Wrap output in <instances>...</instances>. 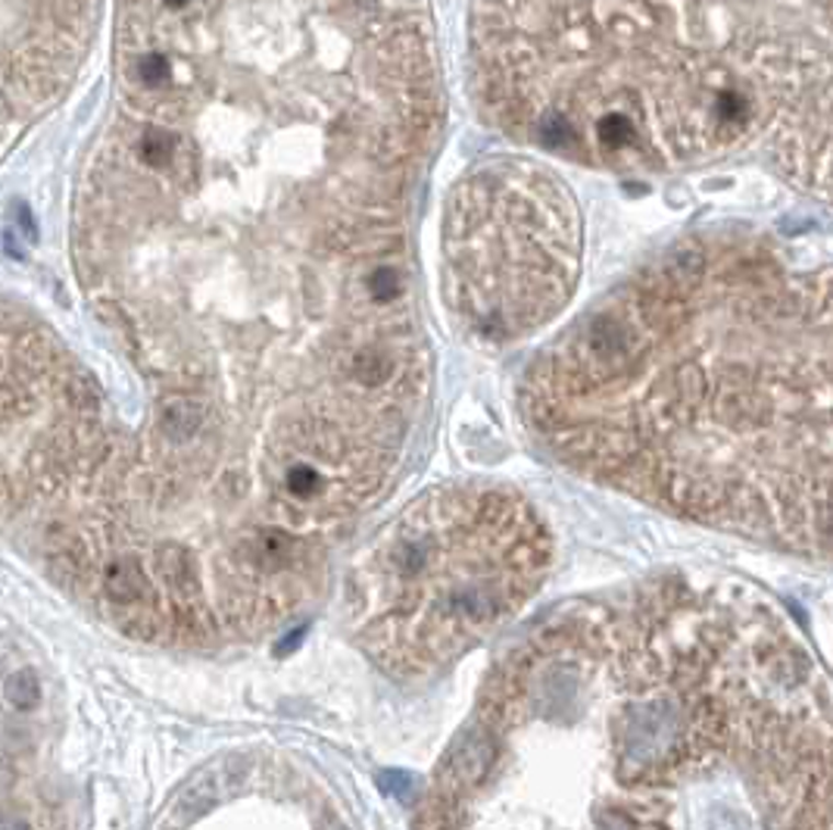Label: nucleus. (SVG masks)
Masks as SVG:
<instances>
[{"label": "nucleus", "instance_id": "5", "mask_svg": "<svg viewBox=\"0 0 833 830\" xmlns=\"http://www.w3.org/2000/svg\"><path fill=\"white\" fill-rule=\"evenodd\" d=\"M584 225L569 184L525 157L493 160L453 187L444 219V287L481 344H515L571 304Z\"/></svg>", "mask_w": 833, "mask_h": 830}, {"label": "nucleus", "instance_id": "4", "mask_svg": "<svg viewBox=\"0 0 833 830\" xmlns=\"http://www.w3.org/2000/svg\"><path fill=\"white\" fill-rule=\"evenodd\" d=\"M549 562L547 522L515 487L427 490L353 568L356 640L393 678L441 674L528 606Z\"/></svg>", "mask_w": 833, "mask_h": 830}, {"label": "nucleus", "instance_id": "1", "mask_svg": "<svg viewBox=\"0 0 833 830\" xmlns=\"http://www.w3.org/2000/svg\"><path fill=\"white\" fill-rule=\"evenodd\" d=\"M419 828H833V681L768 593L659 575L490 669Z\"/></svg>", "mask_w": 833, "mask_h": 830}, {"label": "nucleus", "instance_id": "7", "mask_svg": "<svg viewBox=\"0 0 833 830\" xmlns=\"http://www.w3.org/2000/svg\"><path fill=\"white\" fill-rule=\"evenodd\" d=\"M206 422V409L201 403V397L191 394H172L163 406H160V434L172 437V441H191L194 434H201V428Z\"/></svg>", "mask_w": 833, "mask_h": 830}, {"label": "nucleus", "instance_id": "2", "mask_svg": "<svg viewBox=\"0 0 833 830\" xmlns=\"http://www.w3.org/2000/svg\"><path fill=\"white\" fill-rule=\"evenodd\" d=\"M113 60L91 247L278 231L360 260L403 243L444 113L425 0H116Z\"/></svg>", "mask_w": 833, "mask_h": 830}, {"label": "nucleus", "instance_id": "8", "mask_svg": "<svg viewBox=\"0 0 833 830\" xmlns=\"http://www.w3.org/2000/svg\"><path fill=\"white\" fill-rule=\"evenodd\" d=\"M3 696H7V703L16 706V709H32V706H38V700H42V687H38V681H35L32 671H20V674H13V678L3 684Z\"/></svg>", "mask_w": 833, "mask_h": 830}, {"label": "nucleus", "instance_id": "3", "mask_svg": "<svg viewBox=\"0 0 833 830\" xmlns=\"http://www.w3.org/2000/svg\"><path fill=\"white\" fill-rule=\"evenodd\" d=\"M475 98L537 154L621 175L758 157L833 203V0H475Z\"/></svg>", "mask_w": 833, "mask_h": 830}, {"label": "nucleus", "instance_id": "6", "mask_svg": "<svg viewBox=\"0 0 833 830\" xmlns=\"http://www.w3.org/2000/svg\"><path fill=\"white\" fill-rule=\"evenodd\" d=\"M94 13L98 0H0V150L76 79Z\"/></svg>", "mask_w": 833, "mask_h": 830}]
</instances>
